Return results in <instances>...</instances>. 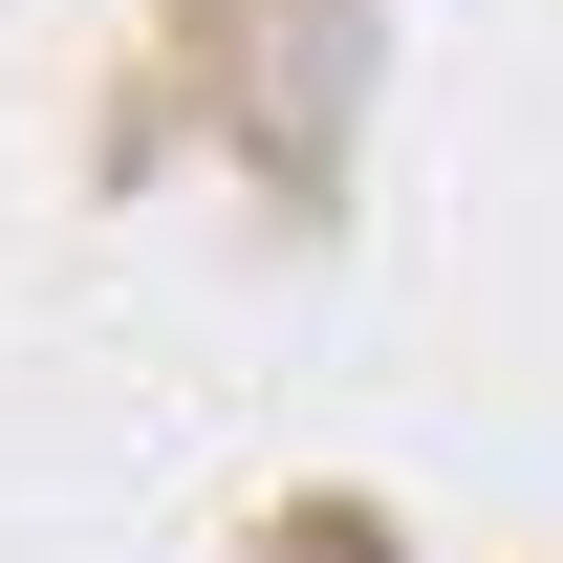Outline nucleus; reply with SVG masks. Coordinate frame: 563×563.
I'll list each match as a JSON object with an SVG mask.
<instances>
[]
</instances>
